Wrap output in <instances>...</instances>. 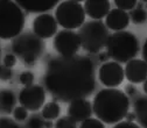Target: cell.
<instances>
[{"label":"cell","instance_id":"obj_1","mask_svg":"<svg viewBox=\"0 0 147 128\" xmlns=\"http://www.w3.org/2000/svg\"><path fill=\"white\" fill-rule=\"evenodd\" d=\"M43 83L55 101L86 99L97 86L95 63L82 55L53 57L47 62Z\"/></svg>","mask_w":147,"mask_h":128},{"label":"cell","instance_id":"obj_2","mask_svg":"<svg viewBox=\"0 0 147 128\" xmlns=\"http://www.w3.org/2000/svg\"><path fill=\"white\" fill-rule=\"evenodd\" d=\"M130 109V98L119 88H103L98 91L92 101V111L104 123L116 125L125 119Z\"/></svg>","mask_w":147,"mask_h":128},{"label":"cell","instance_id":"obj_3","mask_svg":"<svg viewBox=\"0 0 147 128\" xmlns=\"http://www.w3.org/2000/svg\"><path fill=\"white\" fill-rule=\"evenodd\" d=\"M106 52L110 58L117 63H127L136 58L139 54V40L131 31H115L109 36Z\"/></svg>","mask_w":147,"mask_h":128},{"label":"cell","instance_id":"obj_4","mask_svg":"<svg viewBox=\"0 0 147 128\" xmlns=\"http://www.w3.org/2000/svg\"><path fill=\"white\" fill-rule=\"evenodd\" d=\"M26 16L15 1L0 0V40H13L24 30Z\"/></svg>","mask_w":147,"mask_h":128},{"label":"cell","instance_id":"obj_5","mask_svg":"<svg viewBox=\"0 0 147 128\" xmlns=\"http://www.w3.org/2000/svg\"><path fill=\"white\" fill-rule=\"evenodd\" d=\"M45 50V42L33 31L26 30L12 40V51L26 66H34Z\"/></svg>","mask_w":147,"mask_h":128},{"label":"cell","instance_id":"obj_6","mask_svg":"<svg viewBox=\"0 0 147 128\" xmlns=\"http://www.w3.org/2000/svg\"><path fill=\"white\" fill-rule=\"evenodd\" d=\"M78 38L81 41V47L90 52L98 54L103 48L106 47L109 39V29L102 20H90L83 23L78 29Z\"/></svg>","mask_w":147,"mask_h":128},{"label":"cell","instance_id":"obj_7","mask_svg":"<svg viewBox=\"0 0 147 128\" xmlns=\"http://www.w3.org/2000/svg\"><path fill=\"white\" fill-rule=\"evenodd\" d=\"M55 19L63 29H80L85 22L84 7L80 1L75 0L61 1L55 11Z\"/></svg>","mask_w":147,"mask_h":128},{"label":"cell","instance_id":"obj_8","mask_svg":"<svg viewBox=\"0 0 147 128\" xmlns=\"http://www.w3.org/2000/svg\"><path fill=\"white\" fill-rule=\"evenodd\" d=\"M53 48L62 57L75 56L81 48V41L77 33L68 29H62L57 31L53 40Z\"/></svg>","mask_w":147,"mask_h":128},{"label":"cell","instance_id":"obj_9","mask_svg":"<svg viewBox=\"0 0 147 128\" xmlns=\"http://www.w3.org/2000/svg\"><path fill=\"white\" fill-rule=\"evenodd\" d=\"M18 100L20 103V106L25 107L27 111L38 112L45 105L46 91L41 85H38V84L25 86L20 91Z\"/></svg>","mask_w":147,"mask_h":128},{"label":"cell","instance_id":"obj_10","mask_svg":"<svg viewBox=\"0 0 147 128\" xmlns=\"http://www.w3.org/2000/svg\"><path fill=\"white\" fill-rule=\"evenodd\" d=\"M125 78V72L120 63L115 61H107L98 69L99 82L110 88H116L119 86Z\"/></svg>","mask_w":147,"mask_h":128},{"label":"cell","instance_id":"obj_11","mask_svg":"<svg viewBox=\"0 0 147 128\" xmlns=\"http://www.w3.org/2000/svg\"><path fill=\"white\" fill-rule=\"evenodd\" d=\"M57 27L59 23L55 16L49 13L39 14L33 20V33L41 40H47L55 36L57 34Z\"/></svg>","mask_w":147,"mask_h":128},{"label":"cell","instance_id":"obj_12","mask_svg":"<svg viewBox=\"0 0 147 128\" xmlns=\"http://www.w3.org/2000/svg\"><path fill=\"white\" fill-rule=\"evenodd\" d=\"M125 77L131 84H140L147 79V63L144 60L134 58L126 63Z\"/></svg>","mask_w":147,"mask_h":128},{"label":"cell","instance_id":"obj_13","mask_svg":"<svg viewBox=\"0 0 147 128\" xmlns=\"http://www.w3.org/2000/svg\"><path fill=\"white\" fill-rule=\"evenodd\" d=\"M92 111V104L86 99H76L69 103L68 106V117L71 118L76 122H83L84 120L91 118Z\"/></svg>","mask_w":147,"mask_h":128},{"label":"cell","instance_id":"obj_14","mask_svg":"<svg viewBox=\"0 0 147 128\" xmlns=\"http://www.w3.org/2000/svg\"><path fill=\"white\" fill-rule=\"evenodd\" d=\"M85 15L91 20H102L111 11V3L109 0H86L83 5Z\"/></svg>","mask_w":147,"mask_h":128},{"label":"cell","instance_id":"obj_15","mask_svg":"<svg viewBox=\"0 0 147 128\" xmlns=\"http://www.w3.org/2000/svg\"><path fill=\"white\" fill-rule=\"evenodd\" d=\"M128 23H130V15L127 12L113 8L109 12L105 17V26L107 29H111L113 31H121L124 30Z\"/></svg>","mask_w":147,"mask_h":128},{"label":"cell","instance_id":"obj_16","mask_svg":"<svg viewBox=\"0 0 147 128\" xmlns=\"http://www.w3.org/2000/svg\"><path fill=\"white\" fill-rule=\"evenodd\" d=\"M18 5L20 6V8L27 13H39V14H45L46 12L51 11L53 8L57 7V5L60 4L57 0H45V1H40V0H36V1H24V0H19V1H15Z\"/></svg>","mask_w":147,"mask_h":128},{"label":"cell","instance_id":"obj_17","mask_svg":"<svg viewBox=\"0 0 147 128\" xmlns=\"http://www.w3.org/2000/svg\"><path fill=\"white\" fill-rule=\"evenodd\" d=\"M16 96L11 88H0V114L7 117L13 113L16 105Z\"/></svg>","mask_w":147,"mask_h":128},{"label":"cell","instance_id":"obj_18","mask_svg":"<svg viewBox=\"0 0 147 128\" xmlns=\"http://www.w3.org/2000/svg\"><path fill=\"white\" fill-rule=\"evenodd\" d=\"M133 108L139 126L142 128H147V96H137Z\"/></svg>","mask_w":147,"mask_h":128},{"label":"cell","instance_id":"obj_19","mask_svg":"<svg viewBox=\"0 0 147 128\" xmlns=\"http://www.w3.org/2000/svg\"><path fill=\"white\" fill-rule=\"evenodd\" d=\"M61 113V106L59 105L57 101H49L46 105H43L41 114L43 117V119L46 120H55L60 117Z\"/></svg>","mask_w":147,"mask_h":128},{"label":"cell","instance_id":"obj_20","mask_svg":"<svg viewBox=\"0 0 147 128\" xmlns=\"http://www.w3.org/2000/svg\"><path fill=\"white\" fill-rule=\"evenodd\" d=\"M128 15H130V20L136 25H141L147 20V11L144 8H134Z\"/></svg>","mask_w":147,"mask_h":128},{"label":"cell","instance_id":"obj_21","mask_svg":"<svg viewBox=\"0 0 147 128\" xmlns=\"http://www.w3.org/2000/svg\"><path fill=\"white\" fill-rule=\"evenodd\" d=\"M42 114L34 113L28 118L27 128H45V120L42 119Z\"/></svg>","mask_w":147,"mask_h":128},{"label":"cell","instance_id":"obj_22","mask_svg":"<svg viewBox=\"0 0 147 128\" xmlns=\"http://www.w3.org/2000/svg\"><path fill=\"white\" fill-rule=\"evenodd\" d=\"M76 123V121H74L71 118L67 115L57 119L56 123H55V128H78Z\"/></svg>","mask_w":147,"mask_h":128},{"label":"cell","instance_id":"obj_23","mask_svg":"<svg viewBox=\"0 0 147 128\" xmlns=\"http://www.w3.org/2000/svg\"><path fill=\"white\" fill-rule=\"evenodd\" d=\"M78 128H105L104 122H102L99 119H94V118H89L81 122Z\"/></svg>","mask_w":147,"mask_h":128},{"label":"cell","instance_id":"obj_24","mask_svg":"<svg viewBox=\"0 0 147 128\" xmlns=\"http://www.w3.org/2000/svg\"><path fill=\"white\" fill-rule=\"evenodd\" d=\"M115 5L117 6L118 9L121 11H132L134 9V7L137 6V1L136 0H116Z\"/></svg>","mask_w":147,"mask_h":128},{"label":"cell","instance_id":"obj_25","mask_svg":"<svg viewBox=\"0 0 147 128\" xmlns=\"http://www.w3.org/2000/svg\"><path fill=\"white\" fill-rule=\"evenodd\" d=\"M34 74L29 70H26L24 72H21L20 76H19V82L24 85V86H29V85H33L34 83Z\"/></svg>","mask_w":147,"mask_h":128},{"label":"cell","instance_id":"obj_26","mask_svg":"<svg viewBox=\"0 0 147 128\" xmlns=\"http://www.w3.org/2000/svg\"><path fill=\"white\" fill-rule=\"evenodd\" d=\"M12 114H13L15 121H25L28 118V111H27L25 107H22V106L15 107Z\"/></svg>","mask_w":147,"mask_h":128},{"label":"cell","instance_id":"obj_27","mask_svg":"<svg viewBox=\"0 0 147 128\" xmlns=\"http://www.w3.org/2000/svg\"><path fill=\"white\" fill-rule=\"evenodd\" d=\"M0 128H21L18 122L9 117H0Z\"/></svg>","mask_w":147,"mask_h":128},{"label":"cell","instance_id":"obj_28","mask_svg":"<svg viewBox=\"0 0 147 128\" xmlns=\"http://www.w3.org/2000/svg\"><path fill=\"white\" fill-rule=\"evenodd\" d=\"M13 77V70L11 68L5 66L4 64L0 65V80H9Z\"/></svg>","mask_w":147,"mask_h":128},{"label":"cell","instance_id":"obj_29","mask_svg":"<svg viewBox=\"0 0 147 128\" xmlns=\"http://www.w3.org/2000/svg\"><path fill=\"white\" fill-rule=\"evenodd\" d=\"M16 62H18V58L14 54H7L3 58V64L7 68H11V69L16 64Z\"/></svg>","mask_w":147,"mask_h":128},{"label":"cell","instance_id":"obj_30","mask_svg":"<svg viewBox=\"0 0 147 128\" xmlns=\"http://www.w3.org/2000/svg\"><path fill=\"white\" fill-rule=\"evenodd\" d=\"M125 93H126V96L128 97V98H132V97H136L137 96V93H138V90H137V87L134 86V84H127L126 86H125Z\"/></svg>","mask_w":147,"mask_h":128},{"label":"cell","instance_id":"obj_31","mask_svg":"<svg viewBox=\"0 0 147 128\" xmlns=\"http://www.w3.org/2000/svg\"><path fill=\"white\" fill-rule=\"evenodd\" d=\"M113 128H141L139 125L130 121H120L113 126Z\"/></svg>","mask_w":147,"mask_h":128},{"label":"cell","instance_id":"obj_32","mask_svg":"<svg viewBox=\"0 0 147 128\" xmlns=\"http://www.w3.org/2000/svg\"><path fill=\"white\" fill-rule=\"evenodd\" d=\"M126 121H130V122H134V120H137L136 113L134 112H127V114L125 115Z\"/></svg>","mask_w":147,"mask_h":128},{"label":"cell","instance_id":"obj_33","mask_svg":"<svg viewBox=\"0 0 147 128\" xmlns=\"http://www.w3.org/2000/svg\"><path fill=\"white\" fill-rule=\"evenodd\" d=\"M107 58H110L109 57V55H107V52H98V60L99 61H102V62H107Z\"/></svg>","mask_w":147,"mask_h":128},{"label":"cell","instance_id":"obj_34","mask_svg":"<svg viewBox=\"0 0 147 128\" xmlns=\"http://www.w3.org/2000/svg\"><path fill=\"white\" fill-rule=\"evenodd\" d=\"M142 60L147 63V40L145 41V43L142 46Z\"/></svg>","mask_w":147,"mask_h":128},{"label":"cell","instance_id":"obj_35","mask_svg":"<svg viewBox=\"0 0 147 128\" xmlns=\"http://www.w3.org/2000/svg\"><path fill=\"white\" fill-rule=\"evenodd\" d=\"M53 127H54V125H53L51 120H46L45 121V128H53Z\"/></svg>","mask_w":147,"mask_h":128},{"label":"cell","instance_id":"obj_36","mask_svg":"<svg viewBox=\"0 0 147 128\" xmlns=\"http://www.w3.org/2000/svg\"><path fill=\"white\" fill-rule=\"evenodd\" d=\"M142 88H144V92H145V94L147 96V79L144 82V84H142Z\"/></svg>","mask_w":147,"mask_h":128},{"label":"cell","instance_id":"obj_37","mask_svg":"<svg viewBox=\"0 0 147 128\" xmlns=\"http://www.w3.org/2000/svg\"><path fill=\"white\" fill-rule=\"evenodd\" d=\"M144 1H140V3H137V8H144Z\"/></svg>","mask_w":147,"mask_h":128},{"label":"cell","instance_id":"obj_38","mask_svg":"<svg viewBox=\"0 0 147 128\" xmlns=\"http://www.w3.org/2000/svg\"><path fill=\"white\" fill-rule=\"evenodd\" d=\"M0 61H1V47H0ZM0 63H1V62H0ZM0 65H1V64H0Z\"/></svg>","mask_w":147,"mask_h":128}]
</instances>
